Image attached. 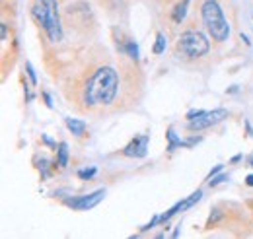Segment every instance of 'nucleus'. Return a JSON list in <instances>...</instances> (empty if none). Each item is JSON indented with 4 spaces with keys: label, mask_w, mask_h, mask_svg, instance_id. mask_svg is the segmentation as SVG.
Masks as SVG:
<instances>
[{
    "label": "nucleus",
    "mask_w": 253,
    "mask_h": 239,
    "mask_svg": "<svg viewBox=\"0 0 253 239\" xmlns=\"http://www.w3.org/2000/svg\"><path fill=\"white\" fill-rule=\"evenodd\" d=\"M246 185H248V187H253V175H248V177H246Z\"/></svg>",
    "instance_id": "nucleus-20"
},
{
    "label": "nucleus",
    "mask_w": 253,
    "mask_h": 239,
    "mask_svg": "<svg viewBox=\"0 0 253 239\" xmlns=\"http://www.w3.org/2000/svg\"><path fill=\"white\" fill-rule=\"evenodd\" d=\"M226 177H228V175H218V177H212V181H209V185H211V187H216V185H220Z\"/></svg>",
    "instance_id": "nucleus-17"
},
{
    "label": "nucleus",
    "mask_w": 253,
    "mask_h": 239,
    "mask_svg": "<svg viewBox=\"0 0 253 239\" xmlns=\"http://www.w3.org/2000/svg\"><path fill=\"white\" fill-rule=\"evenodd\" d=\"M230 0H195V16L205 28L214 47H224L230 41Z\"/></svg>",
    "instance_id": "nucleus-3"
},
{
    "label": "nucleus",
    "mask_w": 253,
    "mask_h": 239,
    "mask_svg": "<svg viewBox=\"0 0 253 239\" xmlns=\"http://www.w3.org/2000/svg\"><path fill=\"white\" fill-rule=\"evenodd\" d=\"M95 171H97L95 167H86V169H80V171H78V177H80L82 181H88V179H92V177H94Z\"/></svg>",
    "instance_id": "nucleus-15"
},
{
    "label": "nucleus",
    "mask_w": 253,
    "mask_h": 239,
    "mask_svg": "<svg viewBox=\"0 0 253 239\" xmlns=\"http://www.w3.org/2000/svg\"><path fill=\"white\" fill-rule=\"evenodd\" d=\"M212 39L205 28L199 24L197 16L191 14L183 30L175 35L173 47H171V59L181 68L191 72H203L212 64Z\"/></svg>",
    "instance_id": "nucleus-2"
},
{
    "label": "nucleus",
    "mask_w": 253,
    "mask_h": 239,
    "mask_svg": "<svg viewBox=\"0 0 253 239\" xmlns=\"http://www.w3.org/2000/svg\"><path fill=\"white\" fill-rule=\"evenodd\" d=\"M248 206H250V214H252V226H253V200L248 202Z\"/></svg>",
    "instance_id": "nucleus-21"
},
{
    "label": "nucleus",
    "mask_w": 253,
    "mask_h": 239,
    "mask_svg": "<svg viewBox=\"0 0 253 239\" xmlns=\"http://www.w3.org/2000/svg\"><path fill=\"white\" fill-rule=\"evenodd\" d=\"M228 109H212V111H191L187 115V124L185 128L191 132H199L205 128H211L214 124L222 122L224 119H228Z\"/></svg>",
    "instance_id": "nucleus-7"
},
{
    "label": "nucleus",
    "mask_w": 253,
    "mask_h": 239,
    "mask_svg": "<svg viewBox=\"0 0 253 239\" xmlns=\"http://www.w3.org/2000/svg\"><path fill=\"white\" fill-rule=\"evenodd\" d=\"M97 2H99V6L105 10V14H107L109 18L119 20V24H121V20L126 18V14H128V4H130V0H97Z\"/></svg>",
    "instance_id": "nucleus-11"
},
{
    "label": "nucleus",
    "mask_w": 253,
    "mask_h": 239,
    "mask_svg": "<svg viewBox=\"0 0 253 239\" xmlns=\"http://www.w3.org/2000/svg\"><path fill=\"white\" fill-rule=\"evenodd\" d=\"M218 171H222V165H216V167H214V169L209 173V179H212V175H214V173H218Z\"/></svg>",
    "instance_id": "nucleus-19"
},
{
    "label": "nucleus",
    "mask_w": 253,
    "mask_h": 239,
    "mask_svg": "<svg viewBox=\"0 0 253 239\" xmlns=\"http://www.w3.org/2000/svg\"><path fill=\"white\" fill-rule=\"evenodd\" d=\"M248 163H250V167H253V156H250V158H248Z\"/></svg>",
    "instance_id": "nucleus-22"
},
{
    "label": "nucleus",
    "mask_w": 253,
    "mask_h": 239,
    "mask_svg": "<svg viewBox=\"0 0 253 239\" xmlns=\"http://www.w3.org/2000/svg\"><path fill=\"white\" fill-rule=\"evenodd\" d=\"M166 41H168L166 33H164V31H158V33H156V43H154V47H152V53H154V55L166 53Z\"/></svg>",
    "instance_id": "nucleus-14"
},
{
    "label": "nucleus",
    "mask_w": 253,
    "mask_h": 239,
    "mask_svg": "<svg viewBox=\"0 0 253 239\" xmlns=\"http://www.w3.org/2000/svg\"><path fill=\"white\" fill-rule=\"evenodd\" d=\"M45 68L78 115L103 119L134 109L144 93L138 60L111 53L97 41L43 45Z\"/></svg>",
    "instance_id": "nucleus-1"
},
{
    "label": "nucleus",
    "mask_w": 253,
    "mask_h": 239,
    "mask_svg": "<svg viewBox=\"0 0 253 239\" xmlns=\"http://www.w3.org/2000/svg\"><path fill=\"white\" fill-rule=\"evenodd\" d=\"M152 14L166 35L175 37L191 16V0H148Z\"/></svg>",
    "instance_id": "nucleus-6"
},
{
    "label": "nucleus",
    "mask_w": 253,
    "mask_h": 239,
    "mask_svg": "<svg viewBox=\"0 0 253 239\" xmlns=\"http://www.w3.org/2000/svg\"><path fill=\"white\" fill-rule=\"evenodd\" d=\"M41 95H43V99H45V105L51 109V107H53V99H51V95H49L47 91H41Z\"/></svg>",
    "instance_id": "nucleus-18"
},
{
    "label": "nucleus",
    "mask_w": 253,
    "mask_h": 239,
    "mask_svg": "<svg viewBox=\"0 0 253 239\" xmlns=\"http://www.w3.org/2000/svg\"><path fill=\"white\" fill-rule=\"evenodd\" d=\"M30 16L39 30L41 47L43 45H61L63 41H66L63 10L59 6V0H32Z\"/></svg>",
    "instance_id": "nucleus-4"
},
{
    "label": "nucleus",
    "mask_w": 253,
    "mask_h": 239,
    "mask_svg": "<svg viewBox=\"0 0 253 239\" xmlns=\"http://www.w3.org/2000/svg\"><path fill=\"white\" fill-rule=\"evenodd\" d=\"M111 39H113V43H115V51H117V53L126 55L128 59H132V60H138V45H136L134 37H132L121 24H117V26L111 28Z\"/></svg>",
    "instance_id": "nucleus-8"
},
{
    "label": "nucleus",
    "mask_w": 253,
    "mask_h": 239,
    "mask_svg": "<svg viewBox=\"0 0 253 239\" xmlns=\"http://www.w3.org/2000/svg\"><path fill=\"white\" fill-rule=\"evenodd\" d=\"M63 24L68 41H94L97 35V18L88 0H72L63 8Z\"/></svg>",
    "instance_id": "nucleus-5"
},
{
    "label": "nucleus",
    "mask_w": 253,
    "mask_h": 239,
    "mask_svg": "<svg viewBox=\"0 0 253 239\" xmlns=\"http://www.w3.org/2000/svg\"><path fill=\"white\" fill-rule=\"evenodd\" d=\"M105 197V189H97L90 195H80V197H70V199H64L63 204L66 208L78 210V212H84V210H92L94 206H97Z\"/></svg>",
    "instance_id": "nucleus-9"
},
{
    "label": "nucleus",
    "mask_w": 253,
    "mask_h": 239,
    "mask_svg": "<svg viewBox=\"0 0 253 239\" xmlns=\"http://www.w3.org/2000/svg\"><path fill=\"white\" fill-rule=\"evenodd\" d=\"M64 124H66V128L76 136V138H82V136H86V130H88V124H86V120L82 119H64Z\"/></svg>",
    "instance_id": "nucleus-12"
},
{
    "label": "nucleus",
    "mask_w": 253,
    "mask_h": 239,
    "mask_svg": "<svg viewBox=\"0 0 253 239\" xmlns=\"http://www.w3.org/2000/svg\"><path fill=\"white\" fill-rule=\"evenodd\" d=\"M57 167L59 169H66V165H68V144L66 142H61L59 146H57Z\"/></svg>",
    "instance_id": "nucleus-13"
},
{
    "label": "nucleus",
    "mask_w": 253,
    "mask_h": 239,
    "mask_svg": "<svg viewBox=\"0 0 253 239\" xmlns=\"http://www.w3.org/2000/svg\"><path fill=\"white\" fill-rule=\"evenodd\" d=\"M148 142H150V134H138L119 154L125 158H144L148 152Z\"/></svg>",
    "instance_id": "nucleus-10"
},
{
    "label": "nucleus",
    "mask_w": 253,
    "mask_h": 239,
    "mask_svg": "<svg viewBox=\"0 0 253 239\" xmlns=\"http://www.w3.org/2000/svg\"><path fill=\"white\" fill-rule=\"evenodd\" d=\"M26 70H28V76L32 78V84H37V78H35V72H33V66L30 62H26Z\"/></svg>",
    "instance_id": "nucleus-16"
}]
</instances>
